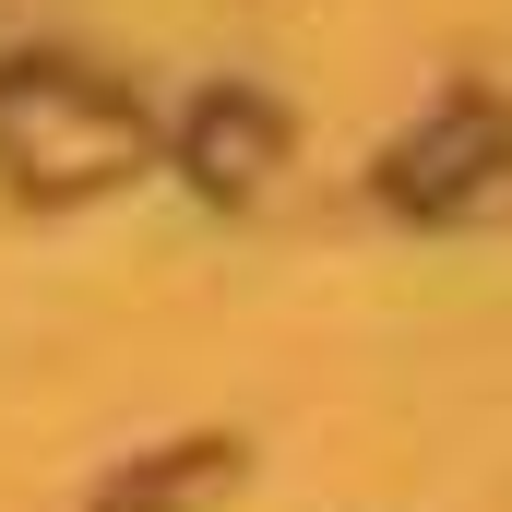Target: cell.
I'll return each mask as SVG.
<instances>
[{
	"instance_id": "1",
	"label": "cell",
	"mask_w": 512,
	"mask_h": 512,
	"mask_svg": "<svg viewBox=\"0 0 512 512\" xmlns=\"http://www.w3.org/2000/svg\"><path fill=\"white\" fill-rule=\"evenodd\" d=\"M0 155L36 191H84V179H120L143 155V120L120 96H96L84 72H0Z\"/></svg>"
},
{
	"instance_id": "2",
	"label": "cell",
	"mask_w": 512,
	"mask_h": 512,
	"mask_svg": "<svg viewBox=\"0 0 512 512\" xmlns=\"http://www.w3.org/2000/svg\"><path fill=\"white\" fill-rule=\"evenodd\" d=\"M262 155H274V108H262V96H215V108L191 120V167H203L215 191H251Z\"/></svg>"
},
{
	"instance_id": "3",
	"label": "cell",
	"mask_w": 512,
	"mask_h": 512,
	"mask_svg": "<svg viewBox=\"0 0 512 512\" xmlns=\"http://www.w3.org/2000/svg\"><path fill=\"white\" fill-rule=\"evenodd\" d=\"M465 155H501V120H477V108H465L453 131H429V143H405V203H453V191L477 179Z\"/></svg>"
}]
</instances>
